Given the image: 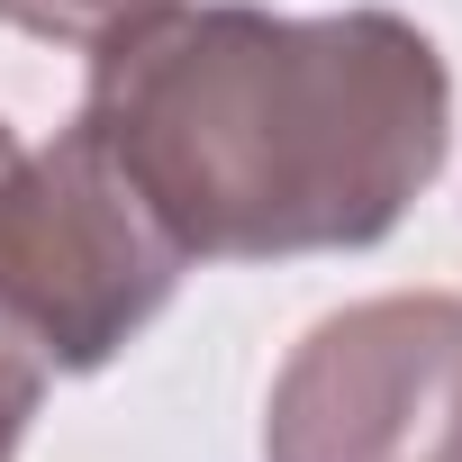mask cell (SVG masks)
Segmentation results:
<instances>
[{
	"instance_id": "obj_5",
	"label": "cell",
	"mask_w": 462,
	"mask_h": 462,
	"mask_svg": "<svg viewBox=\"0 0 462 462\" xmlns=\"http://www.w3.org/2000/svg\"><path fill=\"white\" fill-rule=\"evenodd\" d=\"M46 354L0 318V462H19V435H28V417H37V399H46Z\"/></svg>"
},
{
	"instance_id": "obj_1",
	"label": "cell",
	"mask_w": 462,
	"mask_h": 462,
	"mask_svg": "<svg viewBox=\"0 0 462 462\" xmlns=\"http://www.w3.org/2000/svg\"><path fill=\"white\" fill-rule=\"evenodd\" d=\"M190 263L381 245L453 154V73L399 10L172 0L91 46L82 118Z\"/></svg>"
},
{
	"instance_id": "obj_6",
	"label": "cell",
	"mask_w": 462,
	"mask_h": 462,
	"mask_svg": "<svg viewBox=\"0 0 462 462\" xmlns=\"http://www.w3.org/2000/svg\"><path fill=\"white\" fill-rule=\"evenodd\" d=\"M19 154H28V145L10 136V118H0V181H10V163H19Z\"/></svg>"
},
{
	"instance_id": "obj_2",
	"label": "cell",
	"mask_w": 462,
	"mask_h": 462,
	"mask_svg": "<svg viewBox=\"0 0 462 462\" xmlns=\"http://www.w3.org/2000/svg\"><path fill=\"white\" fill-rule=\"evenodd\" d=\"M181 273L190 254L163 236L136 181L91 145V127H64L46 154L10 163V181H0V318L46 354V372H100L109 354H127L163 318Z\"/></svg>"
},
{
	"instance_id": "obj_4",
	"label": "cell",
	"mask_w": 462,
	"mask_h": 462,
	"mask_svg": "<svg viewBox=\"0 0 462 462\" xmlns=\"http://www.w3.org/2000/svg\"><path fill=\"white\" fill-rule=\"evenodd\" d=\"M172 10V0H0V28H19V37H46V46H109L127 37L136 19Z\"/></svg>"
},
{
	"instance_id": "obj_3",
	"label": "cell",
	"mask_w": 462,
	"mask_h": 462,
	"mask_svg": "<svg viewBox=\"0 0 462 462\" xmlns=\"http://www.w3.org/2000/svg\"><path fill=\"white\" fill-rule=\"evenodd\" d=\"M263 462H462V300L381 291L318 318L273 381Z\"/></svg>"
}]
</instances>
